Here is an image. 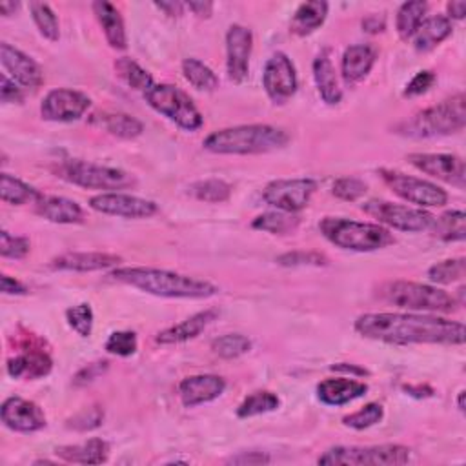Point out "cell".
Segmentation results:
<instances>
[{"instance_id":"obj_39","label":"cell","mask_w":466,"mask_h":466,"mask_svg":"<svg viewBox=\"0 0 466 466\" xmlns=\"http://www.w3.org/2000/svg\"><path fill=\"white\" fill-rule=\"evenodd\" d=\"M187 193L197 200L208 204H220L231 197V186L222 178H204L197 180L187 187Z\"/></svg>"},{"instance_id":"obj_55","label":"cell","mask_w":466,"mask_h":466,"mask_svg":"<svg viewBox=\"0 0 466 466\" xmlns=\"http://www.w3.org/2000/svg\"><path fill=\"white\" fill-rule=\"evenodd\" d=\"M0 289L5 295H25L27 293L25 284H22L20 280H16V279H13L9 275H2L0 277Z\"/></svg>"},{"instance_id":"obj_27","label":"cell","mask_w":466,"mask_h":466,"mask_svg":"<svg viewBox=\"0 0 466 466\" xmlns=\"http://www.w3.org/2000/svg\"><path fill=\"white\" fill-rule=\"evenodd\" d=\"M91 9L104 31L107 44L113 49L124 51L127 47V36H126V25L120 11L111 2H106V0L93 2Z\"/></svg>"},{"instance_id":"obj_6","label":"cell","mask_w":466,"mask_h":466,"mask_svg":"<svg viewBox=\"0 0 466 466\" xmlns=\"http://www.w3.org/2000/svg\"><path fill=\"white\" fill-rule=\"evenodd\" d=\"M379 297L388 304L408 311H442L455 309L457 300L444 289L411 280H391L380 286Z\"/></svg>"},{"instance_id":"obj_48","label":"cell","mask_w":466,"mask_h":466,"mask_svg":"<svg viewBox=\"0 0 466 466\" xmlns=\"http://www.w3.org/2000/svg\"><path fill=\"white\" fill-rule=\"evenodd\" d=\"M368 191V184L360 178L355 177H340L333 182L331 186V193L346 202H355L360 197H364Z\"/></svg>"},{"instance_id":"obj_22","label":"cell","mask_w":466,"mask_h":466,"mask_svg":"<svg viewBox=\"0 0 466 466\" xmlns=\"http://www.w3.org/2000/svg\"><path fill=\"white\" fill-rule=\"evenodd\" d=\"M122 262V257L115 253H102V251H69L64 255L55 257L49 266L60 271H100L107 268H115Z\"/></svg>"},{"instance_id":"obj_7","label":"cell","mask_w":466,"mask_h":466,"mask_svg":"<svg viewBox=\"0 0 466 466\" xmlns=\"http://www.w3.org/2000/svg\"><path fill=\"white\" fill-rule=\"evenodd\" d=\"M411 450L402 444L375 446H333L317 462L326 466H399L410 461Z\"/></svg>"},{"instance_id":"obj_61","label":"cell","mask_w":466,"mask_h":466,"mask_svg":"<svg viewBox=\"0 0 466 466\" xmlns=\"http://www.w3.org/2000/svg\"><path fill=\"white\" fill-rule=\"evenodd\" d=\"M402 390L411 395V397H417V399H424V397H431L433 395V390L430 386H422V384H417V386H402Z\"/></svg>"},{"instance_id":"obj_47","label":"cell","mask_w":466,"mask_h":466,"mask_svg":"<svg viewBox=\"0 0 466 466\" xmlns=\"http://www.w3.org/2000/svg\"><path fill=\"white\" fill-rule=\"evenodd\" d=\"M328 257L319 251H306V249H295L286 251L277 257L279 266L286 268H297V266H328Z\"/></svg>"},{"instance_id":"obj_8","label":"cell","mask_w":466,"mask_h":466,"mask_svg":"<svg viewBox=\"0 0 466 466\" xmlns=\"http://www.w3.org/2000/svg\"><path fill=\"white\" fill-rule=\"evenodd\" d=\"M55 173L56 177L67 180L69 184H75L86 189H107V193L126 189L137 184L135 177L124 169L100 166V164L76 160V158L60 162Z\"/></svg>"},{"instance_id":"obj_34","label":"cell","mask_w":466,"mask_h":466,"mask_svg":"<svg viewBox=\"0 0 466 466\" xmlns=\"http://www.w3.org/2000/svg\"><path fill=\"white\" fill-rule=\"evenodd\" d=\"M40 191L35 189L33 186L25 184L24 180L9 175V173H2L0 177V198L5 204L11 206H22V204H35L40 198Z\"/></svg>"},{"instance_id":"obj_24","label":"cell","mask_w":466,"mask_h":466,"mask_svg":"<svg viewBox=\"0 0 466 466\" xmlns=\"http://www.w3.org/2000/svg\"><path fill=\"white\" fill-rule=\"evenodd\" d=\"M33 211L55 224H80L84 222V211L82 208L66 197L56 195H40V198L35 202Z\"/></svg>"},{"instance_id":"obj_50","label":"cell","mask_w":466,"mask_h":466,"mask_svg":"<svg viewBox=\"0 0 466 466\" xmlns=\"http://www.w3.org/2000/svg\"><path fill=\"white\" fill-rule=\"evenodd\" d=\"M102 420H104V410L100 406H89L80 410L76 415H73L66 426L75 431H89L98 428Z\"/></svg>"},{"instance_id":"obj_52","label":"cell","mask_w":466,"mask_h":466,"mask_svg":"<svg viewBox=\"0 0 466 466\" xmlns=\"http://www.w3.org/2000/svg\"><path fill=\"white\" fill-rule=\"evenodd\" d=\"M435 80H437V76H435V73L433 71H428V69H424V71H419L408 84H406V89H404V96H420V95H424L426 91H430V87L435 84Z\"/></svg>"},{"instance_id":"obj_17","label":"cell","mask_w":466,"mask_h":466,"mask_svg":"<svg viewBox=\"0 0 466 466\" xmlns=\"http://www.w3.org/2000/svg\"><path fill=\"white\" fill-rule=\"evenodd\" d=\"M89 208L98 213L122 217V218H149L158 211V206L153 200L140 198L127 193H118V191H109V193H100L91 197Z\"/></svg>"},{"instance_id":"obj_20","label":"cell","mask_w":466,"mask_h":466,"mask_svg":"<svg viewBox=\"0 0 466 466\" xmlns=\"http://www.w3.org/2000/svg\"><path fill=\"white\" fill-rule=\"evenodd\" d=\"M0 62L5 69V75H9L18 86L36 89L44 84L42 67L29 55L22 53L7 42L0 44Z\"/></svg>"},{"instance_id":"obj_11","label":"cell","mask_w":466,"mask_h":466,"mask_svg":"<svg viewBox=\"0 0 466 466\" xmlns=\"http://www.w3.org/2000/svg\"><path fill=\"white\" fill-rule=\"evenodd\" d=\"M379 175L397 197L417 208H439L448 202V193L430 180L388 167H380Z\"/></svg>"},{"instance_id":"obj_31","label":"cell","mask_w":466,"mask_h":466,"mask_svg":"<svg viewBox=\"0 0 466 466\" xmlns=\"http://www.w3.org/2000/svg\"><path fill=\"white\" fill-rule=\"evenodd\" d=\"M453 33V22L446 15H433L424 18L413 35V47L419 53H428L435 49Z\"/></svg>"},{"instance_id":"obj_28","label":"cell","mask_w":466,"mask_h":466,"mask_svg":"<svg viewBox=\"0 0 466 466\" xmlns=\"http://www.w3.org/2000/svg\"><path fill=\"white\" fill-rule=\"evenodd\" d=\"M335 73L337 71L331 62V53L328 47H324L313 60V80L320 98L329 106L339 104L342 98V89L339 87Z\"/></svg>"},{"instance_id":"obj_44","label":"cell","mask_w":466,"mask_h":466,"mask_svg":"<svg viewBox=\"0 0 466 466\" xmlns=\"http://www.w3.org/2000/svg\"><path fill=\"white\" fill-rule=\"evenodd\" d=\"M384 417V408L379 402H368L366 406H362L360 410L344 415L342 417V424L353 430H366L375 426L377 422H380Z\"/></svg>"},{"instance_id":"obj_40","label":"cell","mask_w":466,"mask_h":466,"mask_svg":"<svg viewBox=\"0 0 466 466\" xmlns=\"http://www.w3.org/2000/svg\"><path fill=\"white\" fill-rule=\"evenodd\" d=\"M280 404L277 393L269 391V390H258L249 393L237 408V417L238 419H248V417H255V415H262L268 411L277 410Z\"/></svg>"},{"instance_id":"obj_9","label":"cell","mask_w":466,"mask_h":466,"mask_svg":"<svg viewBox=\"0 0 466 466\" xmlns=\"http://www.w3.org/2000/svg\"><path fill=\"white\" fill-rule=\"evenodd\" d=\"M144 100L167 120L186 131H197L202 127L204 118L197 109L191 96L173 84H153L146 93Z\"/></svg>"},{"instance_id":"obj_30","label":"cell","mask_w":466,"mask_h":466,"mask_svg":"<svg viewBox=\"0 0 466 466\" xmlns=\"http://www.w3.org/2000/svg\"><path fill=\"white\" fill-rule=\"evenodd\" d=\"M87 122L95 127L104 129L106 133L118 137V138H137L144 133V124L127 115V113H113V111H96L93 115H89Z\"/></svg>"},{"instance_id":"obj_53","label":"cell","mask_w":466,"mask_h":466,"mask_svg":"<svg viewBox=\"0 0 466 466\" xmlns=\"http://www.w3.org/2000/svg\"><path fill=\"white\" fill-rule=\"evenodd\" d=\"M0 98L4 104H20L24 100L22 87H18L16 82L11 80L5 73L0 75Z\"/></svg>"},{"instance_id":"obj_10","label":"cell","mask_w":466,"mask_h":466,"mask_svg":"<svg viewBox=\"0 0 466 466\" xmlns=\"http://www.w3.org/2000/svg\"><path fill=\"white\" fill-rule=\"evenodd\" d=\"M360 209L373 217L377 224H384L388 228L406 231V233H420L431 229L435 217L422 209V208H413V206H404V204H395L388 200H379L371 198L366 200Z\"/></svg>"},{"instance_id":"obj_32","label":"cell","mask_w":466,"mask_h":466,"mask_svg":"<svg viewBox=\"0 0 466 466\" xmlns=\"http://www.w3.org/2000/svg\"><path fill=\"white\" fill-rule=\"evenodd\" d=\"M328 9H329V4L324 0L302 2L291 16L289 31L297 36L311 35L324 24V20L328 16Z\"/></svg>"},{"instance_id":"obj_60","label":"cell","mask_w":466,"mask_h":466,"mask_svg":"<svg viewBox=\"0 0 466 466\" xmlns=\"http://www.w3.org/2000/svg\"><path fill=\"white\" fill-rule=\"evenodd\" d=\"M448 9V18L450 20H462L466 15V2L464 0H451L446 5Z\"/></svg>"},{"instance_id":"obj_35","label":"cell","mask_w":466,"mask_h":466,"mask_svg":"<svg viewBox=\"0 0 466 466\" xmlns=\"http://www.w3.org/2000/svg\"><path fill=\"white\" fill-rule=\"evenodd\" d=\"M300 224V217L297 213L286 211H268L253 218L251 228L258 231H266L271 235H288L293 233Z\"/></svg>"},{"instance_id":"obj_62","label":"cell","mask_w":466,"mask_h":466,"mask_svg":"<svg viewBox=\"0 0 466 466\" xmlns=\"http://www.w3.org/2000/svg\"><path fill=\"white\" fill-rule=\"evenodd\" d=\"M18 7H20V4L18 2H0V13H2V16H11V15H15V11H18Z\"/></svg>"},{"instance_id":"obj_33","label":"cell","mask_w":466,"mask_h":466,"mask_svg":"<svg viewBox=\"0 0 466 466\" xmlns=\"http://www.w3.org/2000/svg\"><path fill=\"white\" fill-rule=\"evenodd\" d=\"M428 11V4L420 2V0H411V2H404L399 9H397V16H395V29L400 40L408 42L410 38H413L415 31L419 29V25L422 24L424 16Z\"/></svg>"},{"instance_id":"obj_57","label":"cell","mask_w":466,"mask_h":466,"mask_svg":"<svg viewBox=\"0 0 466 466\" xmlns=\"http://www.w3.org/2000/svg\"><path fill=\"white\" fill-rule=\"evenodd\" d=\"M186 7L198 18H209L213 13V2L208 0H189L186 2Z\"/></svg>"},{"instance_id":"obj_14","label":"cell","mask_w":466,"mask_h":466,"mask_svg":"<svg viewBox=\"0 0 466 466\" xmlns=\"http://www.w3.org/2000/svg\"><path fill=\"white\" fill-rule=\"evenodd\" d=\"M262 87L268 98L277 106L286 104L297 93L299 80L295 66L286 53L279 51L268 58L262 73Z\"/></svg>"},{"instance_id":"obj_15","label":"cell","mask_w":466,"mask_h":466,"mask_svg":"<svg viewBox=\"0 0 466 466\" xmlns=\"http://www.w3.org/2000/svg\"><path fill=\"white\" fill-rule=\"evenodd\" d=\"M89 106L91 98L86 93L69 87H56L44 96L40 115L44 120L51 122H73L78 120Z\"/></svg>"},{"instance_id":"obj_5","label":"cell","mask_w":466,"mask_h":466,"mask_svg":"<svg viewBox=\"0 0 466 466\" xmlns=\"http://www.w3.org/2000/svg\"><path fill=\"white\" fill-rule=\"evenodd\" d=\"M319 229L324 238L340 249L350 251H377L395 244L393 233L382 224L359 222L342 217H324L319 222Z\"/></svg>"},{"instance_id":"obj_1","label":"cell","mask_w":466,"mask_h":466,"mask_svg":"<svg viewBox=\"0 0 466 466\" xmlns=\"http://www.w3.org/2000/svg\"><path fill=\"white\" fill-rule=\"evenodd\" d=\"M355 331L371 340L388 344H464L466 331L459 320L417 313H364L355 319Z\"/></svg>"},{"instance_id":"obj_21","label":"cell","mask_w":466,"mask_h":466,"mask_svg":"<svg viewBox=\"0 0 466 466\" xmlns=\"http://www.w3.org/2000/svg\"><path fill=\"white\" fill-rule=\"evenodd\" d=\"M178 397L186 408H195L198 404L211 402L218 399L226 390V380L220 375L200 373L184 377L178 382Z\"/></svg>"},{"instance_id":"obj_26","label":"cell","mask_w":466,"mask_h":466,"mask_svg":"<svg viewBox=\"0 0 466 466\" xmlns=\"http://www.w3.org/2000/svg\"><path fill=\"white\" fill-rule=\"evenodd\" d=\"M368 391V384L355 379L346 377H335V379H324L317 384V397L322 404L328 406H342L348 404L359 397H362Z\"/></svg>"},{"instance_id":"obj_2","label":"cell","mask_w":466,"mask_h":466,"mask_svg":"<svg viewBox=\"0 0 466 466\" xmlns=\"http://www.w3.org/2000/svg\"><path fill=\"white\" fill-rule=\"evenodd\" d=\"M109 277L149 295L166 299H208L218 291L209 280L158 268H115Z\"/></svg>"},{"instance_id":"obj_42","label":"cell","mask_w":466,"mask_h":466,"mask_svg":"<svg viewBox=\"0 0 466 466\" xmlns=\"http://www.w3.org/2000/svg\"><path fill=\"white\" fill-rule=\"evenodd\" d=\"M29 13L38 27L40 35L47 38L49 42H56L60 38V27H58V18L55 11L49 7V4L44 2H29Z\"/></svg>"},{"instance_id":"obj_36","label":"cell","mask_w":466,"mask_h":466,"mask_svg":"<svg viewBox=\"0 0 466 466\" xmlns=\"http://www.w3.org/2000/svg\"><path fill=\"white\" fill-rule=\"evenodd\" d=\"M182 75L198 91H215L218 87V76L215 71L198 58H184Z\"/></svg>"},{"instance_id":"obj_3","label":"cell","mask_w":466,"mask_h":466,"mask_svg":"<svg viewBox=\"0 0 466 466\" xmlns=\"http://www.w3.org/2000/svg\"><path fill=\"white\" fill-rule=\"evenodd\" d=\"M288 142L289 135L282 127L248 124L213 131L204 138L202 146L217 155H262L277 151Z\"/></svg>"},{"instance_id":"obj_49","label":"cell","mask_w":466,"mask_h":466,"mask_svg":"<svg viewBox=\"0 0 466 466\" xmlns=\"http://www.w3.org/2000/svg\"><path fill=\"white\" fill-rule=\"evenodd\" d=\"M29 249H31V244L27 237H16L5 229L0 231V255L4 258L20 260L29 253Z\"/></svg>"},{"instance_id":"obj_12","label":"cell","mask_w":466,"mask_h":466,"mask_svg":"<svg viewBox=\"0 0 466 466\" xmlns=\"http://www.w3.org/2000/svg\"><path fill=\"white\" fill-rule=\"evenodd\" d=\"M18 353L7 359L5 370L13 379H42L53 370V359L44 340L35 333H24L16 342Z\"/></svg>"},{"instance_id":"obj_56","label":"cell","mask_w":466,"mask_h":466,"mask_svg":"<svg viewBox=\"0 0 466 466\" xmlns=\"http://www.w3.org/2000/svg\"><path fill=\"white\" fill-rule=\"evenodd\" d=\"M386 27V18L384 15H379V13H371L368 16L362 18V29L366 33H371V35H377V33H382Z\"/></svg>"},{"instance_id":"obj_37","label":"cell","mask_w":466,"mask_h":466,"mask_svg":"<svg viewBox=\"0 0 466 466\" xmlns=\"http://www.w3.org/2000/svg\"><path fill=\"white\" fill-rule=\"evenodd\" d=\"M435 235L444 242L464 240L466 237V215L461 209H450L435 218L433 226Z\"/></svg>"},{"instance_id":"obj_41","label":"cell","mask_w":466,"mask_h":466,"mask_svg":"<svg viewBox=\"0 0 466 466\" xmlns=\"http://www.w3.org/2000/svg\"><path fill=\"white\" fill-rule=\"evenodd\" d=\"M464 275H466V258L464 257L441 260L428 269V279L433 284H442V286L461 282L464 279Z\"/></svg>"},{"instance_id":"obj_19","label":"cell","mask_w":466,"mask_h":466,"mask_svg":"<svg viewBox=\"0 0 466 466\" xmlns=\"http://www.w3.org/2000/svg\"><path fill=\"white\" fill-rule=\"evenodd\" d=\"M0 419L5 428L18 433H35L47 424L42 408L22 397H7L0 406Z\"/></svg>"},{"instance_id":"obj_29","label":"cell","mask_w":466,"mask_h":466,"mask_svg":"<svg viewBox=\"0 0 466 466\" xmlns=\"http://www.w3.org/2000/svg\"><path fill=\"white\" fill-rule=\"evenodd\" d=\"M55 455L66 462L76 464H102L109 457V442L98 437L78 444H64L55 448Z\"/></svg>"},{"instance_id":"obj_43","label":"cell","mask_w":466,"mask_h":466,"mask_svg":"<svg viewBox=\"0 0 466 466\" xmlns=\"http://www.w3.org/2000/svg\"><path fill=\"white\" fill-rule=\"evenodd\" d=\"M211 350L220 359H237L251 350V340L240 333H226L211 340Z\"/></svg>"},{"instance_id":"obj_58","label":"cell","mask_w":466,"mask_h":466,"mask_svg":"<svg viewBox=\"0 0 466 466\" xmlns=\"http://www.w3.org/2000/svg\"><path fill=\"white\" fill-rule=\"evenodd\" d=\"M331 371H339V373H346V375H351V377H366L370 375V371L359 364H350V362H337V364H331L329 366Z\"/></svg>"},{"instance_id":"obj_54","label":"cell","mask_w":466,"mask_h":466,"mask_svg":"<svg viewBox=\"0 0 466 466\" xmlns=\"http://www.w3.org/2000/svg\"><path fill=\"white\" fill-rule=\"evenodd\" d=\"M226 462L229 464H240V466H257V464H269L271 457L264 451H240L233 457H229Z\"/></svg>"},{"instance_id":"obj_45","label":"cell","mask_w":466,"mask_h":466,"mask_svg":"<svg viewBox=\"0 0 466 466\" xmlns=\"http://www.w3.org/2000/svg\"><path fill=\"white\" fill-rule=\"evenodd\" d=\"M66 320H67L69 328L73 331H76V335L86 339L93 331L95 315H93V309L87 302H80V304L71 306V308L66 309Z\"/></svg>"},{"instance_id":"obj_4","label":"cell","mask_w":466,"mask_h":466,"mask_svg":"<svg viewBox=\"0 0 466 466\" xmlns=\"http://www.w3.org/2000/svg\"><path fill=\"white\" fill-rule=\"evenodd\" d=\"M466 126V96L457 93L435 106H430L408 120H402L395 133L410 138H433L462 131Z\"/></svg>"},{"instance_id":"obj_38","label":"cell","mask_w":466,"mask_h":466,"mask_svg":"<svg viewBox=\"0 0 466 466\" xmlns=\"http://www.w3.org/2000/svg\"><path fill=\"white\" fill-rule=\"evenodd\" d=\"M116 75L133 89L137 91H142L146 93L155 82H153V76L144 69L140 67L133 58L129 56H120L115 60L113 64Z\"/></svg>"},{"instance_id":"obj_13","label":"cell","mask_w":466,"mask_h":466,"mask_svg":"<svg viewBox=\"0 0 466 466\" xmlns=\"http://www.w3.org/2000/svg\"><path fill=\"white\" fill-rule=\"evenodd\" d=\"M315 191L317 180L313 178H277L262 189V198L279 211L299 213L309 204Z\"/></svg>"},{"instance_id":"obj_63","label":"cell","mask_w":466,"mask_h":466,"mask_svg":"<svg viewBox=\"0 0 466 466\" xmlns=\"http://www.w3.org/2000/svg\"><path fill=\"white\" fill-rule=\"evenodd\" d=\"M457 406H459V410L464 413V390H461V391H459V397H457Z\"/></svg>"},{"instance_id":"obj_18","label":"cell","mask_w":466,"mask_h":466,"mask_svg":"<svg viewBox=\"0 0 466 466\" xmlns=\"http://www.w3.org/2000/svg\"><path fill=\"white\" fill-rule=\"evenodd\" d=\"M253 35L246 25L233 24L226 33V71L228 78L242 84L248 78Z\"/></svg>"},{"instance_id":"obj_16","label":"cell","mask_w":466,"mask_h":466,"mask_svg":"<svg viewBox=\"0 0 466 466\" xmlns=\"http://www.w3.org/2000/svg\"><path fill=\"white\" fill-rule=\"evenodd\" d=\"M408 162L419 171L439 178L446 184H451L459 189L466 186V169L464 160L450 153H410Z\"/></svg>"},{"instance_id":"obj_46","label":"cell","mask_w":466,"mask_h":466,"mask_svg":"<svg viewBox=\"0 0 466 466\" xmlns=\"http://www.w3.org/2000/svg\"><path fill=\"white\" fill-rule=\"evenodd\" d=\"M106 351L116 357H131L137 348H138V340H137V333L129 331V329H120V331H113L106 344H104Z\"/></svg>"},{"instance_id":"obj_51","label":"cell","mask_w":466,"mask_h":466,"mask_svg":"<svg viewBox=\"0 0 466 466\" xmlns=\"http://www.w3.org/2000/svg\"><path fill=\"white\" fill-rule=\"evenodd\" d=\"M109 368V362L106 359L102 360H95V362H89L86 364L84 368H80L75 377H73V386L76 388H82V386H87L91 382H95L96 379H100Z\"/></svg>"},{"instance_id":"obj_59","label":"cell","mask_w":466,"mask_h":466,"mask_svg":"<svg viewBox=\"0 0 466 466\" xmlns=\"http://www.w3.org/2000/svg\"><path fill=\"white\" fill-rule=\"evenodd\" d=\"M155 7L164 11L167 16H180L182 11L186 9V4L178 0H160V2H155Z\"/></svg>"},{"instance_id":"obj_25","label":"cell","mask_w":466,"mask_h":466,"mask_svg":"<svg viewBox=\"0 0 466 466\" xmlns=\"http://www.w3.org/2000/svg\"><path fill=\"white\" fill-rule=\"evenodd\" d=\"M218 317V309L215 308H209V309H204V311H198L191 317H187L186 320L171 326V328H166L162 331L157 333L155 340L158 344H180V342H186V340H191L195 337H198L215 319Z\"/></svg>"},{"instance_id":"obj_23","label":"cell","mask_w":466,"mask_h":466,"mask_svg":"<svg viewBox=\"0 0 466 466\" xmlns=\"http://www.w3.org/2000/svg\"><path fill=\"white\" fill-rule=\"evenodd\" d=\"M377 60V49L371 44L348 46L340 58V75L346 86L362 82Z\"/></svg>"}]
</instances>
